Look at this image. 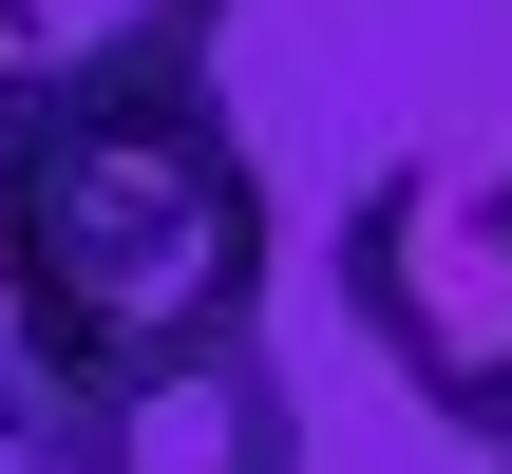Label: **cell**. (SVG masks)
Segmentation results:
<instances>
[{"instance_id":"5b68a950","label":"cell","mask_w":512,"mask_h":474,"mask_svg":"<svg viewBox=\"0 0 512 474\" xmlns=\"http://www.w3.org/2000/svg\"><path fill=\"white\" fill-rule=\"evenodd\" d=\"M0 474H95L76 456V399H38L19 361H0Z\"/></svg>"},{"instance_id":"3957f363","label":"cell","mask_w":512,"mask_h":474,"mask_svg":"<svg viewBox=\"0 0 512 474\" xmlns=\"http://www.w3.org/2000/svg\"><path fill=\"white\" fill-rule=\"evenodd\" d=\"M76 456L95 474H304V399L266 342H190L152 380H95L76 399Z\"/></svg>"},{"instance_id":"277c9868","label":"cell","mask_w":512,"mask_h":474,"mask_svg":"<svg viewBox=\"0 0 512 474\" xmlns=\"http://www.w3.org/2000/svg\"><path fill=\"white\" fill-rule=\"evenodd\" d=\"M209 38H228V0H0V133L152 95V76H209Z\"/></svg>"},{"instance_id":"8992f818","label":"cell","mask_w":512,"mask_h":474,"mask_svg":"<svg viewBox=\"0 0 512 474\" xmlns=\"http://www.w3.org/2000/svg\"><path fill=\"white\" fill-rule=\"evenodd\" d=\"M494 474H512V456H494Z\"/></svg>"},{"instance_id":"7a4b0ae2","label":"cell","mask_w":512,"mask_h":474,"mask_svg":"<svg viewBox=\"0 0 512 474\" xmlns=\"http://www.w3.org/2000/svg\"><path fill=\"white\" fill-rule=\"evenodd\" d=\"M342 323L475 437L512 456V152H399L342 209Z\"/></svg>"},{"instance_id":"6da1fadb","label":"cell","mask_w":512,"mask_h":474,"mask_svg":"<svg viewBox=\"0 0 512 474\" xmlns=\"http://www.w3.org/2000/svg\"><path fill=\"white\" fill-rule=\"evenodd\" d=\"M266 266H285L266 152L228 133L209 76L0 133V361L38 399L152 380L190 342H266Z\"/></svg>"}]
</instances>
